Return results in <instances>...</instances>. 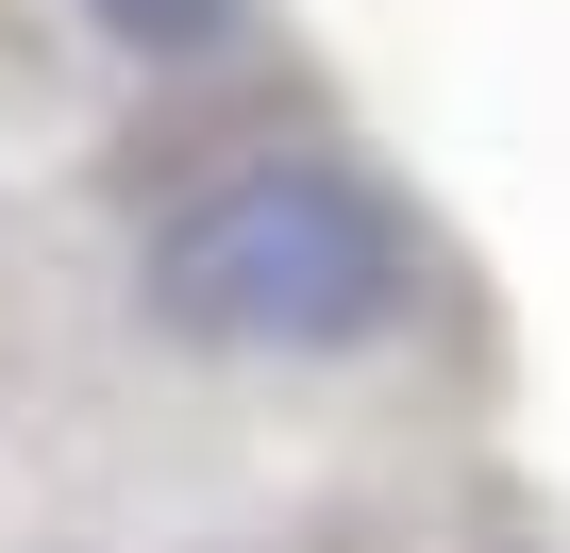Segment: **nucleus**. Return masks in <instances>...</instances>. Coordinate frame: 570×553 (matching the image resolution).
Listing matches in <instances>:
<instances>
[{"label": "nucleus", "instance_id": "obj_1", "mask_svg": "<svg viewBox=\"0 0 570 553\" xmlns=\"http://www.w3.org/2000/svg\"><path fill=\"white\" fill-rule=\"evenodd\" d=\"M403 201L320 151H252L151 235V319L202 353H353L403 303Z\"/></svg>", "mask_w": 570, "mask_h": 553}, {"label": "nucleus", "instance_id": "obj_2", "mask_svg": "<svg viewBox=\"0 0 570 553\" xmlns=\"http://www.w3.org/2000/svg\"><path fill=\"white\" fill-rule=\"evenodd\" d=\"M101 34H135V51H218L235 34V0H85Z\"/></svg>", "mask_w": 570, "mask_h": 553}]
</instances>
